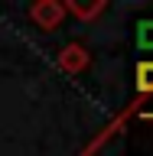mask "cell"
I'll list each match as a JSON object with an SVG mask.
<instances>
[{
    "label": "cell",
    "instance_id": "cell-1",
    "mask_svg": "<svg viewBox=\"0 0 153 156\" xmlns=\"http://www.w3.org/2000/svg\"><path fill=\"white\" fill-rule=\"evenodd\" d=\"M137 39H140V46H144V49H153V20H150V23H140Z\"/></svg>",
    "mask_w": 153,
    "mask_h": 156
},
{
    "label": "cell",
    "instance_id": "cell-2",
    "mask_svg": "<svg viewBox=\"0 0 153 156\" xmlns=\"http://www.w3.org/2000/svg\"><path fill=\"white\" fill-rule=\"evenodd\" d=\"M140 85L153 88V68H140Z\"/></svg>",
    "mask_w": 153,
    "mask_h": 156
}]
</instances>
